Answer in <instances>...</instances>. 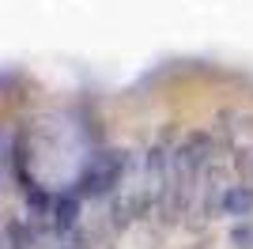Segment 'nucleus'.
Here are the masks:
<instances>
[{"mask_svg": "<svg viewBox=\"0 0 253 249\" xmlns=\"http://www.w3.org/2000/svg\"><path fill=\"white\" fill-rule=\"evenodd\" d=\"M223 215L250 219L253 215V185H227L223 189Z\"/></svg>", "mask_w": 253, "mask_h": 249, "instance_id": "nucleus-2", "label": "nucleus"}, {"mask_svg": "<svg viewBox=\"0 0 253 249\" xmlns=\"http://www.w3.org/2000/svg\"><path fill=\"white\" fill-rule=\"evenodd\" d=\"M76 215H80V200H76V197H61V200H57V208H53V223H57V230L76 227Z\"/></svg>", "mask_w": 253, "mask_h": 249, "instance_id": "nucleus-3", "label": "nucleus"}, {"mask_svg": "<svg viewBox=\"0 0 253 249\" xmlns=\"http://www.w3.org/2000/svg\"><path fill=\"white\" fill-rule=\"evenodd\" d=\"M234 170H238V177H242V185H253V147H238Z\"/></svg>", "mask_w": 253, "mask_h": 249, "instance_id": "nucleus-4", "label": "nucleus"}, {"mask_svg": "<svg viewBox=\"0 0 253 249\" xmlns=\"http://www.w3.org/2000/svg\"><path fill=\"white\" fill-rule=\"evenodd\" d=\"M121 174H125V159L117 151H102L98 159H91L87 174L80 177V193L84 197H106L121 185Z\"/></svg>", "mask_w": 253, "mask_h": 249, "instance_id": "nucleus-1", "label": "nucleus"}, {"mask_svg": "<svg viewBox=\"0 0 253 249\" xmlns=\"http://www.w3.org/2000/svg\"><path fill=\"white\" fill-rule=\"evenodd\" d=\"M231 242H234V249H253V223L238 219V227L231 230Z\"/></svg>", "mask_w": 253, "mask_h": 249, "instance_id": "nucleus-5", "label": "nucleus"}]
</instances>
